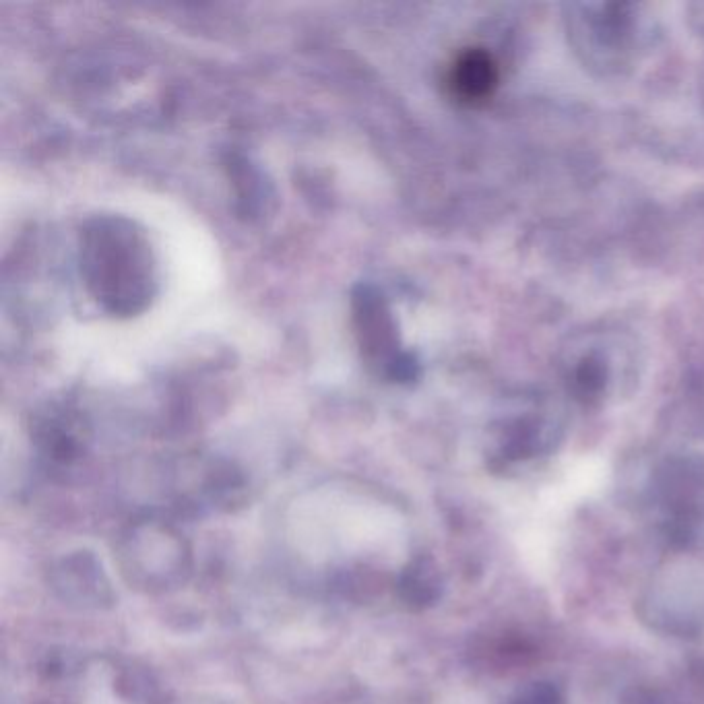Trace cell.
<instances>
[{"mask_svg":"<svg viewBox=\"0 0 704 704\" xmlns=\"http://www.w3.org/2000/svg\"><path fill=\"white\" fill-rule=\"evenodd\" d=\"M498 83V69L490 54L482 50L463 52L451 67L448 85L461 102L475 104L490 98Z\"/></svg>","mask_w":704,"mask_h":704,"instance_id":"1","label":"cell"}]
</instances>
